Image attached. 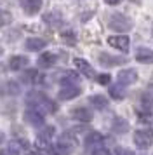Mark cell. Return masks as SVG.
<instances>
[{"instance_id":"obj_1","label":"cell","mask_w":153,"mask_h":155,"mask_svg":"<svg viewBox=\"0 0 153 155\" xmlns=\"http://www.w3.org/2000/svg\"><path fill=\"white\" fill-rule=\"evenodd\" d=\"M28 103L35 108H38L42 112H49V113H54L57 110V105H56L52 99H49L45 94L42 92H30L28 94Z\"/></svg>"},{"instance_id":"obj_2","label":"cell","mask_w":153,"mask_h":155,"mask_svg":"<svg viewBox=\"0 0 153 155\" xmlns=\"http://www.w3.org/2000/svg\"><path fill=\"white\" fill-rule=\"evenodd\" d=\"M111 30H115V31H129L132 28V19L131 18H127L125 14H120V12H115V14H111L110 21H108Z\"/></svg>"},{"instance_id":"obj_3","label":"cell","mask_w":153,"mask_h":155,"mask_svg":"<svg viewBox=\"0 0 153 155\" xmlns=\"http://www.w3.org/2000/svg\"><path fill=\"white\" fill-rule=\"evenodd\" d=\"M134 143L141 150H146L153 145V131L151 129H141L134 133Z\"/></svg>"},{"instance_id":"obj_4","label":"cell","mask_w":153,"mask_h":155,"mask_svg":"<svg viewBox=\"0 0 153 155\" xmlns=\"http://www.w3.org/2000/svg\"><path fill=\"white\" fill-rule=\"evenodd\" d=\"M108 44L111 47H115V49L127 52L129 47H131V38L127 35H111V37H108Z\"/></svg>"},{"instance_id":"obj_5","label":"cell","mask_w":153,"mask_h":155,"mask_svg":"<svg viewBox=\"0 0 153 155\" xmlns=\"http://www.w3.org/2000/svg\"><path fill=\"white\" fill-rule=\"evenodd\" d=\"M24 120L30 122L35 127H40V126H44V113H42V110L35 108V106L33 108H28L24 112Z\"/></svg>"},{"instance_id":"obj_6","label":"cell","mask_w":153,"mask_h":155,"mask_svg":"<svg viewBox=\"0 0 153 155\" xmlns=\"http://www.w3.org/2000/svg\"><path fill=\"white\" fill-rule=\"evenodd\" d=\"M80 94V87L78 85H75V84H66L63 85L61 89H59V92H57V98L59 99H73V98H76Z\"/></svg>"},{"instance_id":"obj_7","label":"cell","mask_w":153,"mask_h":155,"mask_svg":"<svg viewBox=\"0 0 153 155\" xmlns=\"http://www.w3.org/2000/svg\"><path fill=\"white\" fill-rule=\"evenodd\" d=\"M99 63L103 66H117V64H122L125 63V58H120V56H111L108 52H101L99 54Z\"/></svg>"},{"instance_id":"obj_8","label":"cell","mask_w":153,"mask_h":155,"mask_svg":"<svg viewBox=\"0 0 153 155\" xmlns=\"http://www.w3.org/2000/svg\"><path fill=\"white\" fill-rule=\"evenodd\" d=\"M117 78H118V84L129 85V84H132V82H136V80H138V71L134 70V68H129V70L120 71Z\"/></svg>"},{"instance_id":"obj_9","label":"cell","mask_w":153,"mask_h":155,"mask_svg":"<svg viewBox=\"0 0 153 155\" xmlns=\"http://www.w3.org/2000/svg\"><path fill=\"white\" fill-rule=\"evenodd\" d=\"M45 45H47V42L44 38H38V37H30V38H26V42H24V47L28 51H31V52L42 51Z\"/></svg>"},{"instance_id":"obj_10","label":"cell","mask_w":153,"mask_h":155,"mask_svg":"<svg viewBox=\"0 0 153 155\" xmlns=\"http://www.w3.org/2000/svg\"><path fill=\"white\" fill-rule=\"evenodd\" d=\"M71 117L75 120H80V122H90V120H92V113H90V110H87V108L78 106V108H73V110H71Z\"/></svg>"},{"instance_id":"obj_11","label":"cell","mask_w":153,"mask_h":155,"mask_svg":"<svg viewBox=\"0 0 153 155\" xmlns=\"http://www.w3.org/2000/svg\"><path fill=\"white\" fill-rule=\"evenodd\" d=\"M136 61H138V63H143V64L153 63V51L151 49H145V47L138 49L136 51Z\"/></svg>"},{"instance_id":"obj_12","label":"cell","mask_w":153,"mask_h":155,"mask_svg":"<svg viewBox=\"0 0 153 155\" xmlns=\"http://www.w3.org/2000/svg\"><path fill=\"white\" fill-rule=\"evenodd\" d=\"M73 64H75L80 71H82L85 77H89V78L94 77V70H92V66H90L85 59H82V58H75V59H73Z\"/></svg>"},{"instance_id":"obj_13","label":"cell","mask_w":153,"mask_h":155,"mask_svg":"<svg viewBox=\"0 0 153 155\" xmlns=\"http://www.w3.org/2000/svg\"><path fill=\"white\" fill-rule=\"evenodd\" d=\"M54 127L52 126H45V127H42V131L40 133H38V136H37V143H38V145H45V143H47V141H50L52 140V136H54Z\"/></svg>"},{"instance_id":"obj_14","label":"cell","mask_w":153,"mask_h":155,"mask_svg":"<svg viewBox=\"0 0 153 155\" xmlns=\"http://www.w3.org/2000/svg\"><path fill=\"white\" fill-rule=\"evenodd\" d=\"M23 80L30 82V84H40V82H44V75L38 70H26L23 73Z\"/></svg>"},{"instance_id":"obj_15","label":"cell","mask_w":153,"mask_h":155,"mask_svg":"<svg viewBox=\"0 0 153 155\" xmlns=\"http://www.w3.org/2000/svg\"><path fill=\"white\" fill-rule=\"evenodd\" d=\"M23 9H24L30 16L38 14V11L42 9V0H24V2H23Z\"/></svg>"},{"instance_id":"obj_16","label":"cell","mask_w":153,"mask_h":155,"mask_svg":"<svg viewBox=\"0 0 153 155\" xmlns=\"http://www.w3.org/2000/svg\"><path fill=\"white\" fill-rule=\"evenodd\" d=\"M24 66H28V58H24V56H12L11 61H9V68L14 71L23 70Z\"/></svg>"},{"instance_id":"obj_17","label":"cell","mask_w":153,"mask_h":155,"mask_svg":"<svg viewBox=\"0 0 153 155\" xmlns=\"http://www.w3.org/2000/svg\"><path fill=\"white\" fill-rule=\"evenodd\" d=\"M71 148H73V147H70V145H66V143L59 141V143L52 145L49 150H50V153H52V155H70V153H71Z\"/></svg>"},{"instance_id":"obj_18","label":"cell","mask_w":153,"mask_h":155,"mask_svg":"<svg viewBox=\"0 0 153 155\" xmlns=\"http://www.w3.org/2000/svg\"><path fill=\"white\" fill-rule=\"evenodd\" d=\"M54 63H56V54H52V52H44L38 58V66H42V68H50Z\"/></svg>"},{"instance_id":"obj_19","label":"cell","mask_w":153,"mask_h":155,"mask_svg":"<svg viewBox=\"0 0 153 155\" xmlns=\"http://www.w3.org/2000/svg\"><path fill=\"white\" fill-rule=\"evenodd\" d=\"M44 21L47 23V25H52V26H57V25H61L63 18H61V12H57V11H52V12H47V14L44 16Z\"/></svg>"},{"instance_id":"obj_20","label":"cell","mask_w":153,"mask_h":155,"mask_svg":"<svg viewBox=\"0 0 153 155\" xmlns=\"http://www.w3.org/2000/svg\"><path fill=\"white\" fill-rule=\"evenodd\" d=\"M101 143H103V134L89 133L85 136V145H87V147H99Z\"/></svg>"},{"instance_id":"obj_21","label":"cell","mask_w":153,"mask_h":155,"mask_svg":"<svg viewBox=\"0 0 153 155\" xmlns=\"http://www.w3.org/2000/svg\"><path fill=\"white\" fill-rule=\"evenodd\" d=\"M89 101H90V105L96 106L97 110H103V108H106V106H108V99H104V96H101V94L90 96Z\"/></svg>"},{"instance_id":"obj_22","label":"cell","mask_w":153,"mask_h":155,"mask_svg":"<svg viewBox=\"0 0 153 155\" xmlns=\"http://www.w3.org/2000/svg\"><path fill=\"white\" fill-rule=\"evenodd\" d=\"M124 87H122V84H117V85H110V96L111 99H117V101H120V99H124Z\"/></svg>"},{"instance_id":"obj_23","label":"cell","mask_w":153,"mask_h":155,"mask_svg":"<svg viewBox=\"0 0 153 155\" xmlns=\"http://www.w3.org/2000/svg\"><path fill=\"white\" fill-rule=\"evenodd\" d=\"M127 129H129V124L124 119H115V122H113V131L115 133H118V134L127 133Z\"/></svg>"},{"instance_id":"obj_24","label":"cell","mask_w":153,"mask_h":155,"mask_svg":"<svg viewBox=\"0 0 153 155\" xmlns=\"http://www.w3.org/2000/svg\"><path fill=\"white\" fill-rule=\"evenodd\" d=\"M61 38H63V42L66 44V45H75L76 44V37L73 31H70V30H64L61 33Z\"/></svg>"},{"instance_id":"obj_25","label":"cell","mask_w":153,"mask_h":155,"mask_svg":"<svg viewBox=\"0 0 153 155\" xmlns=\"http://www.w3.org/2000/svg\"><path fill=\"white\" fill-rule=\"evenodd\" d=\"M11 21H12L11 12H7V11H2V9H0V28H2V26H7Z\"/></svg>"},{"instance_id":"obj_26","label":"cell","mask_w":153,"mask_h":155,"mask_svg":"<svg viewBox=\"0 0 153 155\" xmlns=\"http://www.w3.org/2000/svg\"><path fill=\"white\" fill-rule=\"evenodd\" d=\"M4 89H5L9 94H11V92H12V94H18V92H19V87H18L16 82H5V84H2V91H4Z\"/></svg>"},{"instance_id":"obj_27","label":"cell","mask_w":153,"mask_h":155,"mask_svg":"<svg viewBox=\"0 0 153 155\" xmlns=\"http://www.w3.org/2000/svg\"><path fill=\"white\" fill-rule=\"evenodd\" d=\"M97 82H99L101 85H110L111 77L108 75V73H103V75H97Z\"/></svg>"},{"instance_id":"obj_28","label":"cell","mask_w":153,"mask_h":155,"mask_svg":"<svg viewBox=\"0 0 153 155\" xmlns=\"http://www.w3.org/2000/svg\"><path fill=\"white\" fill-rule=\"evenodd\" d=\"M138 117H139V120L148 122V120H153V113H150V112H141V113H138Z\"/></svg>"},{"instance_id":"obj_29","label":"cell","mask_w":153,"mask_h":155,"mask_svg":"<svg viewBox=\"0 0 153 155\" xmlns=\"http://www.w3.org/2000/svg\"><path fill=\"white\" fill-rule=\"evenodd\" d=\"M115 155H134V152L129 150V148H120L118 147L117 150H115Z\"/></svg>"},{"instance_id":"obj_30","label":"cell","mask_w":153,"mask_h":155,"mask_svg":"<svg viewBox=\"0 0 153 155\" xmlns=\"http://www.w3.org/2000/svg\"><path fill=\"white\" fill-rule=\"evenodd\" d=\"M94 155H111V152L108 148H96L94 150Z\"/></svg>"},{"instance_id":"obj_31","label":"cell","mask_w":153,"mask_h":155,"mask_svg":"<svg viewBox=\"0 0 153 155\" xmlns=\"http://www.w3.org/2000/svg\"><path fill=\"white\" fill-rule=\"evenodd\" d=\"M0 155H18V150H14V148H5V150H2Z\"/></svg>"},{"instance_id":"obj_32","label":"cell","mask_w":153,"mask_h":155,"mask_svg":"<svg viewBox=\"0 0 153 155\" xmlns=\"http://www.w3.org/2000/svg\"><path fill=\"white\" fill-rule=\"evenodd\" d=\"M143 105H145V106H150V105H151V101H150V96H146V94L143 96Z\"/></svg>"},{"instance_id":"obj_33","label":"cell","mask_w":153,"mask_h":155,"mask_svg":"<svg viewBox=\"0 0 153 155\" xmlns=\"http://www.w3.org/2000/svg\"><path fill=\"white\" fill-rule=\"evenodd\" d=\"M104 2H106L108 5H117V4L120 2V0H104Z\"/></svg>"},{"instance_id":"obj_34","label":"cell","mask_w":153,"mask_h":155,"mask_svg":"<svg viewBox=\"0 0 153 155\" xmlns=\"http://www.w3.org/2000/svg\"><path fill=\"white\" fill-rule=\"evenodd\" d=\"M26 155H42V153H38V152H30V153H26Z\"/></svg>"},{"instance_id":"obj_35","label":"cell","mask_w":153,"mask_h":155,"mask_svg":"<svg viewBox=\"0 0 153 155\" xmlns=\"http://www.w3.org/2000/svg\"><path fill=\"white\" fill-rule=\"evenodd\" d=\"M2 141H4V134L0 133V143H2Z\"/></svg>"},{"instance_id":"obj_36","label":"cell","mask_w":153,"mask_h":155,"mask_svg":"<svg viewBox=\"0 0 153 155\" xmlns=\"http://www.w3.org/2000/svg\"><path fill=\"white\" fill-rule=\"evenodd\" d=\"M2 54H4V49H2V47H0V56H2Z\"/></svg>"},{"instance_id":"obj_37","label":"cell","mask_w":153,"mask_h":155,"mask_svg":"<svg viewBox=\"0 0 153 155\" xmlns=\"http://www.w3.org/2000/svg\"><path fill=\"white\" fill-rule=\"evenodd\" d=\"M151 35H153V26H151Z\"/></svg>"},{"instance_id":"obj_38","label":"cell","mask_w":153,"mask_h":155,"mask_svg":"<svg viewBox=\"0 0 153 155\" xmlns=\"http://www.w3.org/2000/svg\"><path fill=\"white\" fill-rule=\"evenodd\" d=\"M151 85H153V84H151Z\"/></svg>"}]
</instances>
